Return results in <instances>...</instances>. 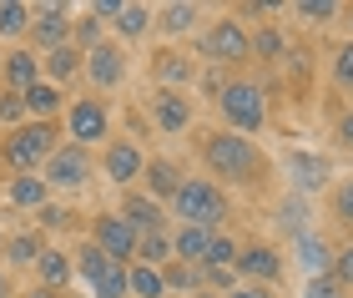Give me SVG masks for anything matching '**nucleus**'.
Masks as SVG:
<instances>
[{
    "label": "nucleus",
    "instance_id": "nucleus-26",
    "mask_svg": "<svg viewBox=\"0 0 353 298\" xmlns=\"http://www.w3.org/2000/svg\"><path fill=\"white\" fill-rule=\"evenodd\" d=\"M147 21H152V10H147V6H121L117 30H121V36H141V30H147Z\"/></svg>",
    "mask_w": 353,
    "mask_h": 298
},
{
    "label": "nucleus",
    "instance_id": "nucleus-42",
    "mask_svg": "<svg viewBox=\"0 0 353 298\" xmlns=\"http://www.w3.org/2000/svg\"><path fill=\"white\" fill-rule=\"evenodd\" d=\"M339 132H343V142H353V112L343 117V127H339Z\"/></svg>",
    "mask_w": 353,
    "mask_h": 298
},
{
    "label": "nucleus",
    "instance_id": "nucleus-30",
    "mask_svg": "<svg viewBox=\"0 0 353 298\" xmlns=\"http://www.w3.org/2000/svg\"><path fill=\"white\" fill-rule=\"evenodd\" d=\"M6 253H10V263H36V258H41V243H36V238H15Z\"/></svg>",
    "mask_w": 353,
    "mask_h": 298
},
{
    "label": "nucleus",
    "instance_id": "nucleus-41",
    "mask_svg": "<svg viewBox=\"0 0 353 298\" xmlns=\"http://www.w3.org/2000/svg\"><path fill=\"white\" fill-rule=\"evenodd\" d=\"M162 284H172V288H187V284H192V273H187V268H167V273H162Z\"/></svg>",
    "mask_w": 353,
    "mask_h": 298
},
{
    "label": "nucleus",
    "instance_id": "nucleus-21",
    "mask_svg": "<svg viewBox=\"0 0 353 298\" xmlns=\"http://www.w3.org/2000/svg\"><path fill=\"white\" fill-rule=\"evenodd\" d=\"M243 268H248L252 278H278L283 263H278V253H272V248H248V253H243Z\"/></svg>",
    "mask_w": 353,
    "mask_h": 298
},
{
    "label": "nucleus",
    "instance_id": "nucleus-23",
    "mask_svg": "<svg viewBox=\"0 0 353 298\" xmlns=\"http://www.w3.org/2000/svg\"><path fill=\"white\" fill-rule=\"evenodd\" d=\"M56 106H61V91H56L51 81H36V86L26 91V112H36V117H51Z\"/></svg>",
    "mask_w": 353,
    "mask_h": 298
},
{
    "label": "nucleus",
    "instance_id": "nucleus-4",
    "mask_svg": "<svg viewBox=\"0 0 353 298\" xmlns=\"http://www.w3.org/2000/svg\"><path fill=\"white\" fill-rule=\"evenodd\" d=\"M217 101H222V112H228V121H232V127H243V132H258L263 121H268L263 91H258V86H248V81H232Z\"/></svg>",
    "mask_w": 353,
    "mask_h": 298
},
{
    "label": "nucleus",
    "instance_id": "nucleus-24",
    "mask_svg": "<svg viewBox=\"0 0 353 298\" xmlns=\"http://www.w3.org/2000/svg\"><path fill=\"white\" fill-rule=\"evenodd\" d=\"M207 243H212V228H182V238H176V253L182 258H202L207 253Z\"/></svg>",
    "mask_w": 353,
    "mask_h": 298
},
{
    "label": "nucleus",
    "instance_id": "nucleus-27",
    "mask_svg": "<svg viewBox=\"0 0 353 298\" xmlns=\"http://www.w3.org/2000/svg\"><path fill=\"white\" fill-rule=\"evenodd\" d=\"M298 253H303V263H308V273H323V268H328L323 238H298Z\"/></svg>",
    "mask_w": 353,
    "mask_h": 298
},
{
    "label": "nucleus",
    "instance_id": "nucleus-34",
    "mask_svg": "<svg viewBox=\"0 0 353 298\" xmlns=\"http://www.w3.org/2000/svg\"><path fill=\"white\" fill-rule=\"evenodd\" d=\"M333 10H339L333 0H303V6H298V15H308V21H328Z\"/></svg>",
    "mask_w": 353,
    "mask_h": 298
},
{
    "label": "nucleus",
    "instance_id": "nucleus-2",
    "mask_svg": "<svg viewBox=\"0 0 353 298\" xmlns=\"http://www.w3.org/2000/svg\"><path fill=\"white\" fill-rule=\"evenodd\" d=\"M207 162L228 182H237V177H252V172H258V152H252V142H243V137L217 132V137H207Z\"/></svg>",
    "mask_w": 353,
    "mask_h": 298
},
{
    "label": "nucleus",
    "instance_id": "nucleus-29",
    "mask_svg": "<svg viewBox=\"0 0 353 298\" xmlns=\"http://www.w3.org/2000/svg\"><path fill=\"white\" fill-rule=\"evenodd\" d=\"M192 21H197V6H167V15H162L167 30H187Z\"/></svg>",
    "mask_w": 353,
    "mask_h": 298
},
{
    "label": "nucleus",
    "instance_id": "nucleus-37",
    "mask_svg": "<svg viewBox=\"0 0 353 298\" xmlns=\"http://www.w3.org/2000/svg\"><path fill=\"white\" fill-rule=\"evenodd\" d=\"M278 51H283L278 30H263V36H258V56H278Z\"/></svg>",
    "mask_w": 353,
    "mask_h": 298
},
{
    "label": "nucleus",
    "instance_id": "nucleus-7",
    "mask_svg": "<svg viewBox=\"0 0 353 298\" xmlns=\"http://www.w3.org/2000/svg\"><path fill=\"white\" fill-rule=\"evenodd\" d=\"M96 248H101L111 263L132 258L137 253V228L126 223V217H101V223H96Z\"/></svg>",
    "mask_w": 353,
    "mask_h": 298
},
{
    "label": "nucleus",
    "instance_id": "nucleus-39",
    "mask_svg": "<svg viewBox=\"0 0 353 298\" xmlns=\"http://www.w3.org/2000/svg\"><path fill=\"white\" fill-rule=\"evenodd\" d=\"M333 278H339V284H353V248L339 253V273H333Z\"/></svg>",
    "mask_w": 353,
    "mask_h": 298
},
{
    "label": "nucleus",
    "instance_id": "nucleus-31",
    "mask_svg": "<svg viewBox=\"0 0 353 298\" xmlns=\"http://www.w3.org/2000/svg\"><path fill=\"white\" fill-rule=\"evenodd\" d=\"M187 76H192V66H187V61L182 56H162V81H187Z\"/></svg>",
    "mask_w": 353,
    "mask_h": 298
},
{
    "label": "nucleus",
    "instance_id": "nucleus-12",
    "mask_svg": "<svg viewBox=\"0 0 353 298\" xmlns=\"http://www.w3.org/2000/svg\"><path fill=\"white\" fill-rule=\"evenodd\" d=\"M141 167H147V162H141V152H137L132 142H111V147H106V177H111V182H132Z\"/></svg>",
    "mask_w": 353,
    "mask_h": 298
},
{
    "label": "nucleus",
    "instance_id": "nucleus-5",
    "mask_svg": "<svg viewBox=\"0 0 353 298\" xmlns=\"http://www.w3.org/2000/svg\"><path fill=\"white\" fill-rule=\"evenodd\" d=\"M76 263H81V273L91 278L96 298H126V268H121V263H111L96 243L81 248V258H76Z\"/></svg>",
    "mask_w": 353,
    "mask_h": 298
},
{
    "label": "nucleus",
    "instance_id": "nucleus-14",
    "mask_svg": "<svg viewBox=\"0 0 353 298\" xmlns=\"http://www.w3.org/2000/svg\"><path fill=\"white\" fill-rule=\"evenodd\" d=\"M46 192H51V187H46V177H36V172H21V177L10 182V202L15 208H46Z\"/></svg>",
    "mask_w": 353,
    "mask_h": 298
},
{
    "label": "nucleus",
    "instance_id": "nucleus-10",
    "mask_svg": "<svg viewBox=\"0 0 353 298\" xmlns=\"http://www.w3.org/2000/svg\"><path fill=\"white\" fill-rule=\"evenodd\" d=\"M207 56H212V61H243L248 56V36L232 21H222L212 36H207Z\"/></svg>",
    "mask_w": 353,
    "mask_h": 298
},
{
    "label": "nucleus",
    "instance_id": "nucleus-1",
    "mask_svg": "<svg viewBox=\"0 0 353 298\" xmlns=\"http://www.w3.org/2000/svg\"><path fill=\"white\" fill-rule=\"evenodd\" d=\"M172 202H176V212H182L192 228H217L222 217H228V197H222L212 182H182Z\"/></svg>",
    "mask_w": 353,
    "mask_h": 298
},
{
    "label": "nucleus",
    "instance_id": "nucleus-3",
    "mask_svg": "<svg viewBox=\"0 0 353 298\" xmlns=\"http://www.w3.org/2000/svg\"><path fill=\"white\" fill-rule=\"evenodd\" d=\"M51 142H56V127H46V121H30V127H21V132L6 142V157H10L15 172H30L36 162H46V157L56 152Z\"/></svg>",
    "mask_w": 353,
    "mask_h": 298
},
{
    "label": "nucleus",
    "instance_id": "nucleus-20",
    "mask_svg": "<svg viewBox=\"0 0 353 298\" xmlns=\"http://www.w3.org/2000/svg\"><path fill=\"white\" fill-rule=\"evenodd\" d=\"M36 268H41V284H46V288H61V284L71 278V258H66V253H41Z\"/></svg>",
    "mask_w": 353,
    "mask_h": 298
},
{
    "label": "nucleus",
    "instance_id": "nucleus-40",
    "mask_svg": "<svg viewBox=\"0 0 353 298\" xmlns=\"http://www.w3.org/2000/svg\"><path fill=\"white\" fill-rule=\"evenodd\" d=\"M339 81H343V86H353V46L339 56Z\"/></svg>",
    "mask_w": 353,
    "mask_h": 298
},
{
    "label": "nucleus",
    "instance_id": "nucleus-22",
    "mask_svg": "<svg viewBox=\"0 0 353 298\" xmlns=\"http://www.w3.org/2000/svg\"><path fill=\"white\" fill-rule=\"evenodd\" d=\"M147 182L157 197H176V187H182V177H176L172 162H147Z\"/></svg>",
    "mask_w": 353,
    "mask_h": 298
},
{
    "label": "nucleus",
    "instance_id": "nucleus-9",
    "mask_svg": "<svg viewBox=\"0 0 353 298\" xmlns=\"http://www.w3.org/2000/svg\"><path fill=\"white\" fill-rule=\"evenodd\" d=\"M86 71H91V81H96V86H117L121 76H126V56L117 51V46H91Z\"/></svg>",
    "mask_w": 353,
    "mask_h": 298
},
{
    "label": "nucleus",
    "instance_id": "nucleus-6",
    "mask_svg": "<svg viewBox=\"0 0 353 298\" xmlns=\"http://www.w3.org/2000/svg\"><path fill=\"white\" fill-rule=\"evenodd\" d=\"M86 177H91L86 147H66L46 157V187H86Z\"/></svg>",
    "mask_w": 353,
    "mask_h": 298
},
{
    "label": "nucleus",
    "instance_id": "nucleus-25",
    "mask_svg": "<svg viewBox=\"0 0 353 298\" xmlns=\"http://www.w3.org/2000/svg\"><path fill=\"white\" fill-rule=\"evenodd\" d=\"M30 10L21 6V0H0V36H15V30H26Z\"/></svg>",
    "mask_w": 353,
    "mask_h": 298
},
{
    "label": "nucleus",
    "instance_id": "nucleus-28",
    "mask_svg": "<svg viewBox=\"0 0 353 298\" xmlns=\"http://www.w3.org/2000/svg\"><path fill=\"white\" fill-rule=\"evenodd\" d=\"M202 258H207V268H212V273H222V268H228V263L237 258V248H232L228 238H212V243H207V253H202Z\"/></svg>",
    "mask_w": 353,
    "mask_h": 298
},
{
    "label": "nucleus",
    "instance_id": "nucleus-36",
    "mask_svg": "<svg viewBox=\"0 0 353 298\" xmlns=\"http://www.w3.org/2000/svg\"><path fill=\"white\" fill-rule=\"evenodd\" d=\"M333 208H339V217H348V223H353V177L339 187V197H333Z\"/></svg>",
    "mask_w": 353,
    "mask_h": 298
},
{
    "label": "nucleus",
    "instance_id": "nucleus-16",
    "mask_svg": "<svg viewBox=\"0 0 353 298\" xmlns=\"http://www.w3.org/2000/svg\"><path fill=\"white\" fill-rule=\"evenodd\" d=\"M126 223L141 228V232H162V208L147 197H126Z\"/></svg>",
    "mask_w": 353,
    "mask_h": 298
},
{
    "label": "nucleus",
    "instance_id": "nucleus-17",
    "mask_svg": "<svg viewBox=\"0 0 353 298\" xmlns=\"http://www.w3.org/2000/svg\"><path fill=\"white\" fill-rule=\"evenodd\" d=\"M76 66H81V56H76V46H56L51 56L41 61V71L51 76V86L56 81H66V76H76Z\"/></svg>",
    "mask_w": 353,
    "mask_h": 298
},
{
    "label": "nucleus",
    "instance_id": "nucleus-8",
    "mask_svg": "<svg viewBox=\"0 0 353 298\" xmlns=\"http://www.w3.org/2000/svg\"><path fill=\"white\" fill-rule=\"evenodd\" d=\"M66 127H71V142H76V147L106 142V106H101V101H76L71 117H66Z\"/></svg>",
    "mask_w": 353,
    "mask_h": 298
},
{
    "label": "nucleus",
    "instance_id": "nucleus-33",
    "mask_svg": "<svg viewBox=\"0 0 353 298\" xmlns=\"http://www.w3.org/2000/svg\"><path fill=\"white\" fill-rule=\"evenodd\" d=\"M141 253H147V263H162L172 253V243L162 238V232H147V243H141Z\"/></svg>",
    "mask_w": 353,
    "mask_h": 298
},
{
    "label": "nucleus",
    "instance_id": "nucleus-19",
    "mask_svg": "<svg viewBox=\"0 0 353 298\" xmlns=\"http://www.w3.org/2000/svg\"><path fill=\"white\" fill-rule=\"evenodd\" d=\"M126 293H137V298H162L167 293V284H162V273L152 268H137V273H126Z\"/></svg>",
    "mask_w": 353,
    "mask_h": 298
},
{
    "label": "nucleus",
    "instance_id": "nucleus-13",
    "mask_svg": "<svg viewBox=\"0 0 353 298\" xmlns=\"http://www.w3.org/2000/svg\"><path fill=\"white\" fill-rule=\"evenodd\" d=\"M187 121H192L187 97H182V91H162V97H157V127H162V132H182Z\"/></svg>",
    "mask_w": 353,
    "mask_h": 298
},
{
    "label": "nucleus",
    "instance_id": "nucleus-32",
    "mask_svg": "<svg viewBox=\"0 0 353 298\" xmlns=\"http://www.w3.org/2000/svg\"><path fill=\"white\" fill-rule=\"evenodd\" d=\"M339 293H343V284H339V278H328V273H318L308 284V298H339Z\"/></svg>",
    "mask_w": 353,
    "mask_h": 298
},
{
    "label": "nucleus",
    "instance_id": "nucleus-38",
    "mask_svg": "<svg viewBox=\"0 0 353 298\" xmlns=\"http://www.w3.org/2000/svg\"><path fill=\"white\" fill-rule=\"evenodd\" d=\"M41 228H66V212H61V208H51V202H46V208H41Z\"/></svg>",
    "mask_w": 353,
    "mask_h": 298
},
{
    "label": "nucleus",
    "instance_id": "nucleus-45",
    "mask_svg": "<svg viewBox=\"0 0 353 298\" xmlns=\"http://www.w3.org/2000/svg\"><path fill=\"white\" fill-rule=\"evenodd\" d=\"M26 298H56V293L51 288H36V293H26Z\"/></svg>",
    "mask_w": 353,
    "mask_h": 298
},
{
    "label": "nucleus",
    "instance_id": "nucleus-35",
    "mask_svg": "<svg viewBox=\"0 0 353 298\" xmlns=\"http://www.w3.org/2000/svg\"><path fill=\"white\" fill-rule=\"evenodd\" d=\"M0 117H6V121H21V117H26V97L6 91V97H0Z\"/></svg>",
    "mask_w": 353,
    "mask_h": 298
},
{
    "label": "nucleus",
    "instance_id": "nucleus-43",
    "mask_svg": "<svg viewBox=\"0 0 353 298\" xmlns=\"http://www.w3.org/2000/svg\"><path fill=\"white\" fill-rule=\"evenodd\" d=\"M232 298H268V293H258V288H243V293H232Z\"/></svg>",
    "mask_w": 353,
    "mask_h": 298
},
{
    "label": "nucleus",
    "instance_id": "nucleus-44",
    "mask_svg": "<svg viewBox=\"0 0 353 298\" xmlns=\"http://www.w3.org/2000/svg\"><path fill=\"white\" fill-rule=\"evenodd\" d=\"M0 298H10V278L6 273H0Z\"/></svg>",
    "mask_w": 353,
    "mask_h": 298
},
{
    "label": "nucleus",
    "instance_id": "nucleus-18",
    "mask_svg": "<svg viewBox=\"0 0 353 298\" xmlns=\"http://www.w3.org/2000/svg\"><path fill=\"white\" fill-rule=\"evenodd\" d=\"M36 36L51 46V51H56V46H66V10H61V6L41 10V15H36Z\"/></svg>",
    "mask_w": 353,
    "mask_h": 298
},
{
    "label": "nucleus",
    "instance_id": "nucleus-15",
    "mask_svg": "<svg viewBox=\"0 0 353 298\" xmlns=\"http://www.w3.org/2000/svg\"><path fill=\"white\" fill-rule=\"evenodd\" d=\"M288 167H293V177H298V187H323V177H328V162L323 157H308V152H293L288 157Z\"/></svg>",
    "mask_w": 353,
    "mask_h": 298
},
{
    "label": "nucleus",
    "instance_id": "nucleus-11",
    "mask_svg": "<svg viewBox=\"0 0 353 298\" xmlns=\"http://www.w3.org/2000/svg\"><path fill=\"white\" fill-rule=\"evenodd\" d=\"M6 81H10L15 97H26V91L41 81V56H30V51H10V56H6Z\"/></svg>",
    "mask_w": 353,
    "mask_h": 298
}]
</instances>
